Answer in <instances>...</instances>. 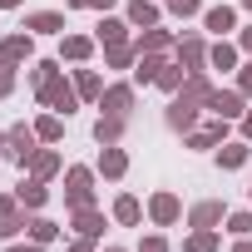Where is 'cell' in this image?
Segmentation results:
<instances>
[{
    "instance_id": "31",
    "label": "cell",
    "mask_w": 252,
    "mask_h": 252,
    "mask_svg": "<svg viewBox=\"0 0 252 252\" xmlns=\"http://www.w3.org/2000/svg\"><path fill=\"white\" fill-rule=\"evenodd\" d=\"M35 134H40V139H45V144H55V139H60V134H64V124H60V114H45V119H40V124H35Z\"/></svg>"
},
{
    "instance_id": "16",
    "label": "cell",
    "mask_w": 252,
    "mask_h": 252,
    "mask_svg": "<svg viewBox=\"0 0 252 252\" xmlns=\"http://www.w3.org/2000/svg\"><path fill=\"white\" fill-rule=\"evenodd\" d=\"M74 227H79L84 237H99V232H104V213H94V208H74Z\"/></svg>"
},
{
    "instance_id": "42",
    "label": "cell",
    "mask_w": 252,
    "mask_h": 252,
    "mask_svg": "<svg viewBox=\"0 0 252 252\" xmlns=\"http://www.w3.org/2000/svg\"><path fill=\"white\" fill-rule=\"evenodd\" d=\"M242 139H252V109L242 114Z\"/></svg>"
},
{
    "instance_id": "48",
    "label": "cell",
    "mask_w": 252,
    "mask_h": 252,
    "mask_svg": "<svg viewBox=\"0 0 252 252\" xmlns=\"http://www.w3.org/2000/svg\"><path fill=\"white\" fill-rule=\"evenodd\" d=\"M104 252H124V247H104Z\"/></svg>"
},
{
    "instance_id": "37",
    "label": "cell",
    "mask_w": 252,
    "mask_h": 252,
    "mask_svg": "<svg viewBox=\"0 0 252 252\" xmlns=\"http://www.w3.org/2000/svg\"><path fill=\"white\" fill-rule=\"evenodd\" d=\"M50 74H55V64H50V60H40V64H35V69H30V84H35V89H40V84H45V79H50Z\"/></svg>"
},
{
    "instance_id": "8",
    "label": "cell",
    "mask_w": 252,
    "mask_h": 252,
    "mask_svg": "<svg viewBox=\"0 0 252 252\" xmlns=\"http://www.w3.org/2000/svg\"><path fill=\"white\" fill-rule=\"evenodd\" d=\"M178 213H183V208H178V198H173V193H154V203H149V218H154L158 227L178 222Z\"/></svg>"
},
{
    "instance_id": "2",
    "label": "cell",
    "mask_w": 252,
    "mask_h": 252,
    "mask_svg": "<svg viewBox=\"0 0 252 252\" xmlns=\"http://www.w3.org/2000/svg\"><path fill=\"white\" fill-rule=\"evenodd\" d=\"M74 99H79V89H69V84L60 79V69L40 84V104H45V109H64V114H69V109H74Z\"/></svg>"
},
{
    "instance_id": "38",
    "label": "cell",
    "mask_w": 252,
    "mask_h": 252,
    "mask_svg": "<svg viewBox=\"0 0 252 252\" xmlns=\"http://www.w3.org/2000/svg\"><path fill=\"white\" fill-rule=\"evenodd\" d=\"M64 5H69V10H109L114 0H64Z\"/></svg>"
},
{
    "instance_id": "25",
    "label": "cell",
    "mask_w": 252,
    "mask_h": 252,
    "mask_svg": "<svg viewBox=\"0 0 252 252\" xmlns=\"http://www.w3.org/2000/svg\"><path fill=\"white\" fill-rule=\"evenodd\" d=\"M218 163H222V168H242V163H247V144H222V149H218Z\"/></svg>"
},
{
    "instance_id": "3",
    "label": "cell",
    "mask_w": 252,
    "mask_h": 252,
    "mask_svg": "<svg viewBox=\"0 0 252 252\" xmlns=\"http://www.w3.org/2000/svg\"><path fill=\"white\" fill-rule=\"evenodd\" d=\"M64 203H69V208H89V203H94V173H89V168H69V178H64Z\"/></svg>"
},
{
    "instance_id": "40",
    "label": "cell",
    "mask_w": 252,
    "mask_h": 252,
    "mask_svg": "<svg viewBox=\"0 0 252 252\" xmlns=\"http://www.w3.org/2000/svg\"><path fill=\"white\" fill-rule=\"evenodd\" d=\"M237 89H242V94H247V99H252V64H247V69H242V74H237Z\"/></svg>"
},
{
    "instance_id": "46",
    "label": "cell",
    "mask_w": 252,
    "mask_h": 252,
    "mask_svg": "<svg viewBox=\"0 0 252 252\" xmlns=\"http://www.w3.org/2000/svg\"><path fill=\"white\" fill-rule=\"evenodd\" d=\"M0 5H5V10H15V5H20V0H0Z\"/></svg>"
},
{
    "instance_id": "24",
    "label": "cell",
    "mask_w": 252,
    "mask_h": 252,
    "mask_svg": "<svg viewBox=\"0 0 252 252\" xmlns=\"http://www.w3.org/2000/svg\"><path fill=\"white\" fill-rule=\"evenodd\" d=\"M89 55H94V40L89 35H69L64 40V60H89Z\"/></svg>"
},
{
    "instance_id": "27",
    "label": "cell",
    "mask_w": 252,
    "mask_h": 252,
    "mask_svg": "<svg viewBox=\"0 0 252 252\" xmlns=\"http://www.w3.org/2000/svg\"><path fill=\"white\" fill-rule=\"evenodd\" d=\"M154 84H158V89H168V94H178V89H183V69H178V64H163Z\"/></svg>"
},
{
    "instance_id": "45",
    "label": "cell",
    "mask_w": 252,
    "mask_h": 252,
    "mask_svg": "<svg viewBox=\"0 0 252 252\" xmlns=\"http://www.w3.org/2000/svg\"><path fill=\"white\" fill-rule=\"evenodd\" d=\"M242 50H247V55H252V25H247V30H242Z\"/></svg>"
},
{
    "instance_id": "20",
    "label": "cell",
    "mask_w": 252,
    "mask_h": 252,
    "mask_svg": "<svg viewBox=\"0 0 252 252\" xmlns=\"http://www.w3.org/2000/svg\"><path fill=\"white\" fill-rule=\"evenodd\" d=\"M188 218H193V227H218L222 222V203H198Z\"/></svg>"
},
{
    "instance_id": "35",
    "label": "cell",
    "mask_w": 252,
    "mask_h": 252,
    "mask_svg": "<svg viewBox=\"0 0 252 252\" xmlns=\"http://www.w3.org/2000/svg\"><path fill=\"white\" fill-rule=\"evenodd\" d=\"M10 89H15V64H10V60H0V99H5Z\"/></svg>"
},
{
    "instance_id": "22",
    "label": "cell",
    "mask_w": 252,
    "mask_h": 252,
    "mask_svg": "<svg viewBox=\"0 0 252 252\" xmlns=\"http://www.w3.org/2000/svg\"><path fill=\"white\" fill-rule=\"evenodd\" d=\"M104 55H109V69H129L139 50H134V45H104Z\"/></svg>"
},
{
    "instance_id": "18",
    "label": "cell",
    "mask_w": 252,
    "mask_h": 252,
    "mask_svg": "<svg viewBox=\"0 0 252 252\" xmlns=\"http://www.w3.org/2000/svg\"><path fill=\"white\" fill-rule=\"evenodd\" d=\"M129 25L154 30V25H158V5H149V0H134V5H129Z\"/></svg>"
},
{
    "instance_id": "6",
    "label": "cell",
    "mask_w": 252,
    "mask_h": 252,
    "mask_svg": "<svg viewBox=\"0 0 252 252\" xmlns=\"http://www.w3.org/2000/svg\"><path fill=\"white\" fill-rule=\"evenodd\" d=\"M99 104H104V114L129 119V109H134V89H129V84H114V89H104V94H99Z\"/></svg>"
},
{
    "instance_id": "36",
    "label": "cell",
    "mask_w": 252,
    "mask_h": 252,
    "mask_svg": "<svg viewBox=\"0 0 252 252\" xmlns=\"http://www.w3.org/2000/svg\"><path fill=\"white\" fill-rule=\"evenodd\" d=\"M168 10H173V15H183V20H188V15H198V10H203V5H198V0H168Z\"/></svg>"
},
{
    "instance_id": "33",
    "label": "cell",
    "mask_w": 252,
    "mask_h": 252,
    "mask_svg": "<svg viewBox=\"0 0 252 252\" xmlns=\"http://www.w3.org/2000/svg\"><path fill=\"white\" fill-rule=\"evenodd\" d=\"M114 218H119V222H139V198H129V193H124V198L114 203Z\"/></svg>"
},
{
    "instance_id": "23",
    "label": "cell",
    "mask_w": 252,
    "mask_h": 252,
    "mask_svg": "<svg viewBox=\"0 0 252 252\" xmlns=\"http://www.w3.org/2000/svg\"><path fill=\"white\" fill-rule=\"evenodd\" d=\"M99 40L104 45H129V25H124V20H104L99 25Z\"/></svg>"
},
{
    "instance_id": "19",
    "label": "cell",
    "mask_w": 252,
    "mask_h": 252,
    "mask_svg": "<svg viewBox=\"0 0 252 252\" xmlns=\"http://www.w3.org/2000/svg\"><path fill=\"white\" fill-rule=\"evenodd\" d=\"M158 69H163V55H139L134 79H139V84H154V79H158Z\"/></svg>"
},
{
    "instance_id": "7",
    "label": "cell",
    "mask_w": 252,
    "mask_h": 252,
    "mask_svg": "<svg viewBox=\"0 0 252 252\" xmlns=\"http://www.w3.org/2000/svg\"><path fill=\"white\" fill-rule=\"evenodd\" d=\"M30 222L20 218V198H0V237H15V232H25Z\"/></svg>"
},
{
    "instance_id": "17",
    "label": "cell",
    "mask_w": 252,
    "mask_h": 252,
    "mask_svg": "<svg viewBox=\"0 0 252 252\" xmlns=\"http://www.w3.org/2000/svg\"><path fill=\"white\" fill-rule=\"evenodd\" d=\"M119 134H124V119H119V114H104V119L94 124V139H99V144H119Z\"/></svg>"
},
{
    "instance_id": "32",
    "label": "cell",
    "mask_w": 252,
    "mask_h": 252,
    "mask_svg": "<svg viewBox=\"0 0 252 252\" xmlns=\"http://www.w3.org/2000/svg\"><path fill=\"white\" fill-rule=\"evenodd\" d=\"M30 237H35V242H55V237H60V227H55L50 218H30Z\"/></svg>"
},
{
    "instance_id": "41",
    "label": "cell",
    "mask_w": 252,
    "mask_h": 252,
    "mask_svg": "<svg viewBox=\"0 0 252 252\" xmlns=\"http://www.w3.org/2000/svg\"><path fill=\"white\" fill-rule=\"evenodd\" d=\"M69 252H94V237H79V242H74Z\"/></svg>"
},
{
    "instance_id": "26",
    "label": "cell",
    "mask_w": 252,
    "mask_h": 252,
    "mask_svg": "<svg viewBox=\"0 0 252 252\" xmlns=\"http://www.w3.org/2000/svg\"><path fill=\"white\" fill-rule=\"evenodd\" d=\"M15 198H20L25 208H40V203H45V183H40V178H30V183H20V188H15Z\"/></svg>"
},
{
    "instance_id": "49",
    "label": "cell",
    "mask_w": 252,
    "mask_h": 252,
    "mask_svg": "<svg viewBox=\"0 0 252 252\" xmlns=\"http://www.w3.org/2000/svg\"><path fill=\"white\" fill-rule=\"evenodd\" d=\"M242 5H247V10H252V0H242Z\"/></svg>"
},
{
    "instance_id": "30",
    "label": "cell",
    "mask_w": 252,
    "mask_h": 252,
    "mask_svg": "<svg viewBox=\"0 0 252 252\" xmlns=\"http://www.w3.org/2000/svg\"><path fill=\"white\" fill-rule=\"evenodd\" d=\"M188 252H218V232H213V227H198V232L188 237Z\"/></svg>"
},
{
    "instance_id": "43",
    "label": "cell",
    "mask_w": 252,
    "mask_h": 252,
    "mask_svg": "<svg viewBox=\"0 0 252 252\" xmlns=\"http://www.w3.org/2000/svg\"><path fill=\"white\" fill-rule=\"evenodd\" d=\"M45 242H25V247H5V252H40Z\"/></svg>"
},
{
    "instance_id": "4",
    "label": "cell",
    "mask_w": 252,
    "mask_h": 252,
    "mask_svg": "<svg viewBox=\"0 0 252 252\" xmlns=\"http://www.w3.org/2000/svg\"><path fill=\"white\" fill-rule=\"evenodd\" d=\"M198 109H203V104H198V99H188V94L178 89V99L168 104V129H178V134H183V129H193V124H198Z\"/></svg>"
},
{
    "instance_id": "29",
    "label": "cell",
    "mask_w": 252,
    "mask_h": 252,
    "mask_svg": "<svg viewBox=\"0 0 252 252\" xmlns=\"http://www.w3.org/2000/svg\"><path fill=\"white\" fill-rule=\"evenodd\" d=\"M30 168H35V178L45 183V178H55V173H60V154H35V163H30Z\"/></svg>"
},
{
    "instance_id": "13",
    "label": "cell",
    "mask_w": 252,
    "mask_h": 252,
    "mask_svg": "<svg viewBox=\"0 0 252 252\" xmlns=\"http://www.w3.org/2000/svg\"><path fill=\"white\" fill-rule=\"evenodd\" d=\"M178 55H183V64H188V74H193V69H203V64H208V45H203V40H198V35H188V40H183V45H178Z\"/></svg>"
},
{
    "instance_id": "34",
    "label": "cell",
    "mask_w": 252,
    "mask_h": 252,
    "mask_svg": "<svg viewBox=\"0 0 252 252\" xmlns=\"http://www.w3.org/2000/svg\"><path fill=\"white\" fill-rule=\"evenodd\" d=\"M227 232H232V237H247V232H252V213H232V218H227Z\"/></svg>"
},
{
    "instance_id": "11",
    "label": "cell",
    "mask_w": 252,
    "mask_h": 252,
    "mask_svg": "<svg viewBox=\"0 0 252 252\" xmlns=\"http://www.w3.org/2000/svg\"><path fill=\"white\" fill-rule=\"evenodd\" d=\"M124 168H129V158H124V149L104 144V154H99V173H104V178H124Z\"/></svg>"
},
{
    "instance_id": "10",
    "label": "cell",
    "mask_w": 252,
    "mask_h": 252,
    "mask_svg": "<svg viewBox=\"0 0 252 252\" xmlns=\"http://www.w3.org/2000/svg\"><path fill=\"white\" fill-rule=\"evenodd\" d=\"M222 139H227V119H213L208 129L188 134V144H193V149H213V144H222Z\"/></svg>"
},
{
    "instance_id": "39",
    "label": "cell",
    "mask_w": 252,
    "mask_h": 252,
    "mask_svg": "<svg viewBox=\"0 0 252 252\" xmlns=\"http://www.w3.org/2000/svg\"><path fill=\"white\" fill-rule=\"evenodd\" d=\"M139 252H168V242H163V237H144V247H139Z\"/></svg>"
},
{
    "instance_id": "14",
    "label": "cell",
    "mask_w": 252,
    "mask_h": 252,
    "mask_svg": "<svg viewBox=\"0 0 252 252\" xmlns=\"http://www.w3.org/2000/svg\"><path fill=\"white\" fill-rule=\"evenodd\" d=\"M168 45H173V35H168V30H144L134 50H139V55H163Z\"/></svg>"
},
{
    "instance_id": "21",
    "label": "cell",
    "mask_w": 252,
    "mask_h": 252,
    "mask_svg": "<svg viewBox=\"0 0 252 252\" xmlns=\"http://www.w3.org/2000/svg\"><path fill=\"white\" fill-rule=\"evenodd\" d=\"M208 64H213V69H232V64H237V50H232L227 40H218V45L208 50Z\"/></svg>"
},
{
    "instance_id": "12",
    "label": "cell",
    "mask_w": 252,
    "mask_h": 252,
    "mask_svg": "<svg viewBox=\"0 0 252 252\" xmlns=\"http://www.w3.org/2000/svg\"><path fill=\"white\" fill-rule=\"evenodd\" d=\"M25 30H40V35H60V30H64V15H60V10H35V15L25 20Z\"/></svg>"
},
{
    "instance_id": "5",
    "label": "cell",
    "mask_w": 252,
    "mask_h": 252,
    "mask_svg": "<svg viewBox=\"0 0 252 252\" xmlns=\"http://www.w3.org/2000/svg\"><path fill=\"white\" fill-rule=\"evenodd\" d=\"M242 99H247L242 89H213V94H208V109H213L218 119H237V114H242Z\"/></svg>"
},
{
    "instance_id": "28",
    "label": "cell",
    "mask_w": 252,
    "mask_h": 252,
    "mask_svg": "<svg viewBox=\"0 0 252 252\" xmlns=\"http://www.w3.org/2000/svg\"><path fill=\"white\" fill-rule=\"evenodd\" d=\"M74 89H79V99H99V94H104V89H99V74H94V69H79Z\"/></svg>"
},
{
    "instance_id": "47",
    "label": "cell",
    "mask_w": 252,
    "mask_h": 252,
    "mask_svg": "<svg viewBox=\"0 0 252 252\" xmlns=\"http://www.w3.org/2000/svg\"><path fill=\"white\" fill-rule=\"evenodd\" d=\"M0 154H5V134H0Z\"/></svg>"
},
{
    "instance_id": "1",
    "label": "cell",
    "mask_w": 252,
    "mask_h": 252,
    "mask_svg": "<svg viewBox=\"0 0 252 252\" xmlns=\"http://www.w3.org/2000/svg\"><path fill=\"white\" fill-rule=\"evenodd\" d=\"M35 139H40L35 129H25V124H15V129L5 134V154H10V158H15L20 168H25V163H35V154H40V149H35Z\"/></svg>"
},
{
    "instance_id": "50",
    "label": "cell",
    "mask_w": 252,
    "mask_h": 252,
    "mask_svg": "<svg viewBox=\"0 0 252 252\" xmlns=\"http://www.w3.org/2000/svg\"><path fill=\"white\" fill-rule=\"evenodd\" d=\"M247 198H252V188H247Z\"/></svg>"
},
{
    "instance_id": "15",
    "label": "cell",
    "mask_w": 252,
    "mask_h": 252,
    "mask_svg": "<svg viewBox=\"0 0 252 252\" xmlns=\"http://www.w3.org/2000/svg\"><path fill=\"white\" fill-rule=\"evenodd\" d=\"M232 25H237V10H232V5H213V10H208V30H213V35H227Z\"/></svg>"
},
{
    "instance_id": "9",
    "label": "cell",
    "mask_w": 252,
    "mask_h": 252,
    "mask_svg": "<svg viewBox=\"0 0 252 252\" xmlns=\"http://www.w3.org/2000/svg\"><path fill=\"white\" fill-rule=\"evenodd\" d=\"M30 55H35V40H30V35H5V40H0V60L20 64V60H30Z\"/></svg>"
},
{
    "instance_id": "44",
    "label": "cell",
    "mask_w": 252,
    "mask_h": 252,
    "mask_svg": "<svg viewBox=\"0 0 252 252\" xmlns=\"http://www.w3.org/2000/svg\"><path fill=\"white\" fill-rule=\"evenodd\" d=\"M232 252H252V237H237V247Z\"/></svg>"
}]
</instances>
